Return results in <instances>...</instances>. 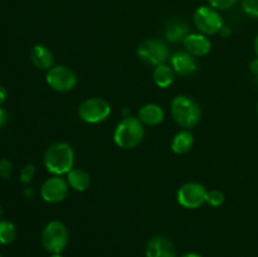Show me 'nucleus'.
<instances>
[{
  "instance_id": "20",
  "label": "nucleus",
  "mask_w": 258,
  "mask_h": 257,
  "mask_svg": "<svg viewBox=\"0 0 258 257\" xmlns=\"http://www.w3.org/2000/svg\"><path fill=\"white\" fill-rule=\"evenodd\" d=\"M17 237V227L9 221L0 219V243L10 244Z\"/></svg>"
},
{
  "instance_id": "32",
  "label": "nucleus",
  "mask_w": 258,
  "mask_h": 257,
  "mask_svg": "<svg viewBox=\"0 0 258 257\" xmlns=\"http://www.w3.org/2000/svg\"><path fill=\"white\" fill-rule=\"evenodd\" d=\"M254 52H256V55L258 58V35L256 37V40H254Z\"/></svg>"
},
{
  "instance_id": "4",
  "label": "nucleus",
  "mask_w": 258,
  "mask_h": 257,
  "mask_svg": "<svg viewBox=\"0 0 258 257\" xmlns=\"http://www.w3.org/2000/svg\"><path fill=\"white\" fill-rule=\"evenodd\" d=\"M70 241V233L64 223L52 221L45 224L42 232V244L49 253H62Z\"/></svg>"
},
{
  "instance_id": "14",
  "label": "nucleus",
  "mask_w": 258,
  "mask_h": 257,
  "mask_svg": "<svg viewBox=\"0 0 258 257\" xmlns=\"http://www.w3.org/2000/svg\"><path fill=\"white\" fill-rule=\"evenodd\" d=\"M30 60L38 70L48 71L53 67L54 57L49 48L42 44H37L30 50Z\"/></svg>"
},
{
  "instance_id": "13",
  "label": "nucleus",
  "mask_w": 258,
  "mask_h": 257,
  "mask_svg": "<svg viewBox=\"0 0 258 257\" xmlns=\"http://www.w3.org/2000/svg\"><path fill=\"white\" fill-rule=\"evenodd\" d=\"M170 65L174 72L183 77H188V76L194 75L197 72V60L190 53L185 52H176L171 55Z\"/></svg>"
},
{
  "instance_id": "10",
  "label": "nucleus",
  "mask_w": 258,
  "mask_h": 257,
  "mask_svg": "<svg viewBox=\"0 0 258 257\" xmlns=\"http://www.w3.org/2000/svg\"><path fill=\"white\" fill-rule=\"evenodd\" d=\"M68 193H70V184L67 179H63L62 176L58 175L48 178L40 186V197L43 201L50 204L63 202L67 198Z\"/></svg>"
},
{
  "instance_id": "8",
  "label": "nucleus",
  "mask_w": 258,
  "mask_h": 257,
  "mask_svg": "<svg viewBox=\"0 0 258 257\" xmlns=\"http://www.w3.org/2000/svg\"><path fill=\"white\" fill-rule=\"evenodd\" d=\"M47 85L57 92H70L77 86V76L66 66H53L45 75Z\"/></svg>"
},
{
  "instance_id": "22",
  "label": "nucleus",
  "mask_w": 258,
  "mask_h": 257,
  "mask_svg": "<svg viewBox=\"0 0 258 257\" xmlns=\"http://www.w3.org/2000/svg\"><path fill=\"white\" fill-rule=\"evenodd\" d=\"M242 9L247 15L258 18V0H241Z\"/></svg>"
},
{
  "instance_id": "3",
  "label": "nucleus",
  "mask_w": 258,
  "mask_h": 257,
  "mask_svg": "<svg viewBox=\"0 0 258 257\" xmlns=\"http://www.w3.org/2000/svg\"><path fill=\"white\" fill-rule=\"evenodd\" d=\"M174 121L183 128H191L201 121L202 111L198 103L189 96L179 95L173 98L170 105Z\"/></svg>"
},
{
  "instance_id": "35",
  "label": "nucleus",
  "mask_w": 258,
  "mask_h": 257,
  "mask_svg": "<svg viewBox=\"0 0 258 257\" xmlns=\"http://www.w3.org/2000/svg\"><path fill=\"white\" fill-rule=\"evenodd\" d=\"M257 113H258V103H257Z\"/></svg>"
},
{
  "instance_id": "27",
  "label": "nucleus",
  "mask_w": 258,
  "mask_h": 257,
  "mask_svg": "<svg viewBox=\"0 0 258 257\" xmlns=\"http://www.w3.org/2000/svg\"><path fill=\"white\" fill-rule=\"evenodd\" d=\"M7 121H8L7 111H5L4 108L0 106V127H3V126L5 125V123H7Z\"/></svg>"
},
{
  "instance_id": "19",
  "label": "nucleus",
  "mask_w": 258,
  "mask_h": 257,
  "mask_svg": "<svg viewBox=\"0 0 258 257\" xmlns=\"http://www.w3.org/2000/svg\"><path fill=\"white\" fill-rule=\"evenodd\" d=\"M188 34V25L184 22H179V20H171V22H169L165 30L166 39L171 43L184 40V38Z\"/></svg>"
},
{
  "instance_id": "33",
  "label": "nucleus",
  "mask_w": 258,
  "mask_h": 257,
  "mask_svg": "<svg viewBox=\"0 0 258 257\" xmlns=\"http://www.w3.org/2000/svg\"><path fill=\"white\" fill-rule=\"evenodd\" d=\"M49 257H63L60 253H52Z\"/></svg>"
},
{
  "instance_id": "11",
  "label": "nucleus",
  "mask_w": 258,
  "mask_h": 257,
  "mask_svg": "<svg viewBox=\"0 0 258 257\" xmlns=\"http://www.w3.org/2000/svg\"><path fill=\"white\" fill-rule=\"evenodd\" d=\"M146 257H176L173 241L165 236H155L148 242L145 248Z\"/></svg>"
},
{
  "instance_id": "17",
  "label": "nucleus",
  "mask_w": 258,
  "mask_h": 257,
  "mask_svg": "<svg viewBox=\"0 0 258 257\" xmlns=\"http://www.w3.org/2000/svg\"><path fill=\"white\" fill-rule=\"evenodd\" d=\"M194 144V135L189 130L179 131L171 140V150L178 155H183L190 151Z\"/></svg>"
},
{
  "instance_id": "5",
  "label": "nucleus",
  "mask_w": 258,
  "mask_h": 257,
  "mask_svg": "<svg viewBox=\"0 0 258 257\" xmlns=\"http://www.w3.org/2000/svg\"><path fill=\"white\" fill-rule=\"evenodd\" d=\"M78 115L87 123L103 122L111 115V105L101 97H91L83 101L78 108Z\"/></svg>"
},
{
  "instance_id": "16",
  "label": "nucleus",
  "mask_w": 258,
  "mask_h": 257,
  "mask_svg": "<svg viewBox=\"0 0 258 257\" xmlns=\"http://www.w3.org/2000/svg\"><path fill=\"white\" fill-rule=\"evenodd\" d=\"M67 181L73 190L86 191L91 185V175L85 169L73 168L67 174Z\"/></svg>"
},
{
  "instance_id": "24",
  "label": "nucleus",
  "mask_w": 258,
  "mask_h": 257,
  "mask_svg": "<svg viewBox=\"0 0 258 257\" xmlns=\"http://www.w3.org/2000/svg\"><path fill=\"white\" fill-rule=\"evenodd\" d=\"M34 174H35L34 165H32V164L25 165L24 168L22 169V171H20V181H22L23 184H29L30 181H32Z\"/></svg>"
},
{
  "instance_id": "6",
  "label": "nucleus",
  "mask_w": 258,
  "mask_h": 257,
  "mask_svg": "<svg viewBox=\"0 0 258 257\" xmlns=\"http://www.w3.org/2000/svg\"><path fill=\"white\" fill-rule=\"evenodd\" d=\"M194 25L204 35L219 34L223 28V19L217 9L212 7H199L194 13Z\"/></svg>"
},
{
  "instance_id": "26",
  "label": "nucleus",
  "mask_w": 258,
  "mask_h": 257,
  "mask_svg": "<svg viewBox=\"0 0 258 257\" xmlns=\"http://www.w3.org/2000/svg\"><path fill=\"white\" fill-rule=\"evenodd\" d=\"M249 70H251V73L254 77V80L258 82V58H254V59L249 63Z\"/></svg>"
},
{
  "instance_id": "29",
  "label": "nucleus",
  "mask_w": 258,
  "mask_h": 257,
  "mask_svg": "<svg viewBox=\"0 0 258 257\" xmlns=\"http://www.w3.org/2000/svg\"><path fill=\"white\" fill-rule=\"evenodd\" d=\"M231 29H229L228 27H226V25H223V28L221 29V32H219V34L222 35L223 38H228L229 35H231Z\"/></svg>"
},
{
  "instance_id": "2",
  "label": "nucleus",
  "mask_w": 258,
  "mask_h": 257,
  "mask_svg": "<svg viewBox=\"0 0 258 257\" xmlns=\"http://www.w3.org/2000/svg\"><path fill=\"white\" fill-rule=\"evenodd\" d=\"M145 136L144 123L138 117H123L113 131V141L121 149H134L143 141Z\"/></svg>"
},
{
  "instance_id": "25",
  "label": "nucleus",
  "mask_w": 258,
  "mask_h": 257,
  "mask_svg": "<svg viewBox=\"0 0 258 257\" xmlns=\"http://www.w3.org/2000/svg\"><path fill=\"white\" fill-rule=\"evenodd\" d=\"M13 173V164L8 159H2L0 160V176L3 179H9Z\"/></svg>"
},
{
  "instance_id": "9",
  "label": "nucleus",
  "mask_w": 258,
  "mask_h": 257,
  "mask_svg": "<svg viewBox=\"0 0 258 257\" xmlns=\"http://www.w3.org/2000/svg\"><path fill=\"white\" fill-rule=\"evenodd\" d=\"M207 194L208 190L203 184L190 181L179 188L176 193V201L184 208L197 209L207 203Z\"/></svg>"
},
{
  "instance_id": "1",
  "label": "nucleus",
  "mask_w": 258,
  "mask_h": 257,
  "mask_svg": "<svg viewBox=\"0 0 258 257\" xmlns=\"http://www.w3.org/2000/svg\"><path fill=\"white\" fill-rule=\"evenodd\" d=\"M44 166L53 175H67L73 169L75 151L67 143H54L44 153Z\"/></svg>"
},
{
  "instance_id": "34",
  "label": "nucleus",
  "mask_w": 258,
  "mask_h": 257,
  "mask_svg": "<svg viewBox=\"0 0 258 257\" xmlns=\"http://www.w3.org/2000/svg\"><path fill=\"white\" fill-rule=\"evenodd\" d=\"M2 216H3V209L2 207H0V218H2Z\"/></svg>"
},
{
  "instance_id": "31",
  "label": "nucleus",
  "mask_w": 258,
  "mask_h": 257,
  "mask_svg": "<svg viewBox=\"0 0 258 257\" xmlns=\"http://www.w3.org/2000/svg\"><path fill=\"white\" fill-rule=\"evenodd\" d=\"M24 196L27 197V198H32V197H33V190H32V189H30V188L25 189V190H24Z\"/></svg>"
},
{
  "instance_id": "18",
  "label": "nucleus",
  "mask_w": 258,
  "mask_h": 257,
  "mask_svg": "<svg viewBox=\"0 0 258 257\" xmlns=\"http://www.w3.org/2000/svg\"><path fill=\"white\" fill-rule=\"evenodd\" d=\"M174 75H175V72L171 68V66L164 63V65L156 66L153 73V80L158 87L168 88L174 82Z\"/></svg>"
},
{
  "instance_id": "7",
  "label": "nucleus",
  "mask_w": 258,
  "mask_h": 257,
  "mask_svg": "<svg viewBox=\"0 0 258 257\" xmlns=\"http://www.w3.org/2000/svg\"><path fill=\"white\" fill-rule=\"evenodd\" d=\"M139 58L143 62L151 66L164 65L169 59V48L164 42L159 39H145L139 44L138 50Z\"/></svg>"
},
{
  "instance_id": "12",
  "label": "nucleus",
  "mask_w": 258,
  "mask_h": 257,
  "mask_svg": "<svg viewBox=\"0 0 258 257\" xmlns=\"http://www.w3.org/2000/svg\"><path fill=\"white\" fill-rule=\"evenodd\" d=\"M185 50L193 57H204L211 52L212 43L208 37L202 33H190L183 40Z\"/></svg>"
},
{
  "instance_id": "28",
  "label": "nucleus",
  "mask_w": 258,
  "mask_h": 257,
  "mask_svg": "<svg viewBox=\"0 0 258 257\" xmlns=\"http://www.w3.org/2000/svg\"><path fill=\"white\" fill-rule=\"evenodd\" d=\"M7 97H8L7 90H5V87L0 86V106H2L5 101H7Z\"/></svg>"
},
{
  "instance_id": "23",
  "label": "nucleus",
  "mask_w": 258,
  "mask_h": 257,
  "mask_svg": "<svg viewBox=\"0 0 258 257\" xmlns=\"http://www.w3.org/2000/svg\"><path fill=\"white\" fill-rule=\"evenodd\" d=\"M238 0H208L209 5L217 10H227L237 4Z\"/></svg>"
},
{
  "instance_id": "30",
  "label": "nucleus",
  "mask_w": 258,
  "mask_h": 257,
  "mask_svg": "<svg viewBox=\"0 0 258 257\" xmlns=\"http://www.w3.org/2000/svg\"><path fill=\"white\" fill-rule=\"evenodd\" d=\"M180 257H203V256H201L199 253H196V252H188V253H184L183 256Z\"/></svg>"
},
{
  "instance_id": "36",
  "label": "nucleus",
  "mask_w": 258,
  "mask_h": 257,
  "mask_svg": "<svg viewBox=\"0 0 258 257\" xmlns=\"http://www.w3.org/2000/svg\"><path fill=\"white\" fill-rule=\"evenodd\" d=\"M0 257H3V256H2V253H0Z\"/></svg>"
},
{
  "instance_id": "21",
  "label": "nucleus",
  "mask_w": 258,
  "mask_h": 257,
  "mask_svg": "<svg viewBox=\"0 0 258 257\" xmlns=\"http://www.w3.org/2000/svg\"><path fill=\"white\" fill-rule=\"evenodd\" d=\"M207 203L211 207H216V208L217 207H221L224 203V194L221 190H217V189L208 191V194H207Z\"/></svg>"
},
{
  "instance_id": "15",
  "label": "nucleus",
  "mask_w": 258,
  "mask_h": 257,
  "mask_svg": "<svg viewBox=\"0 0 258 257\" xmlns=\"http://www.w3.org/2000/svg\"><path fill=\"white\" fill-rule=\"evenodd\" d=\"M164 117H165L164 110L161 108V106L156 105V103H146L139 110L138 118L144 125L156 126L163 122Z\"/></svg>"
}]
</instances>
